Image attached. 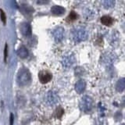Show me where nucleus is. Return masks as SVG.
<instances>
[{
  "label": "nucleus",
  "mask_w": 125,
  "mask_h": 125,
  "mask_svg": "<svg viewBox=\"0 0 125 125\" xmlns=\"http://www.w3.org/2000/svg\"><path fill=\"white\" fill-rule=\"evenodd\" d=\"M17 84L21 86H27L31 82V74L26 68H22L18 71L17 76Z\"/></svg>",
  "instance_id": "1"
},
{
  "label": "nucleus",
  "mask_w": 125,
  "mask_h": 125,
  "mask_svg": "<svg viewBox=\"0 0 125 125\" xmlns=\"http://www.w3.org/2000/svg\"><path fill=\"white\" fill-rule=\"evenodd\" d=\"M88 34L85 28L81 27H77L72 31V38L74 42L80 43L85 41L88 38Z\"/></svg>",
  "instance_id": "2"
},
{
  "label": "nucleus",
  "mask_w": 125,
  "mask_h": 125,
  "mask_svg": "<svg viewBox=\"0 0 125 125\" xmlns=\"http://www.w3.org/2000/svg\"><path fill=\"white\" fill-rule=\"evenodd\" d=\"M79 106L81 110L83 112H89L93 107V99L88 95H84L81 99L79 103Z\"/></svg>",
  "instance_id": "3"
},
{
  "label": "nucleus",
  "mask_w": 125,
  "mask_h": 125,
  "mask_svg": "<svg viewBox=\"0 0 125 125\" xmlns=\"http://www.w3.org/2000/svg\"><path fill=\"white\" fill-rule=\"evenodd\" d=\"M76 62V58L74 56V54L72 52H66L62 57L61 63L64 68H70Z\"/></svg>",
  "instance_id": "4"
},
{
  "label": "nucleus",
  "mask_w": 125,
  "mask_h": 125,
  "mask_svg": "<svg viewBox=\"0 0 125 125\" xmlns=\"http://www.w3.org/2000/svg\"><path fill=\"white\" fill-rule=\"evenodd\" d=\"M45 101L47 104L52 106V105H56L59 103L60 97H59L57 92L55 91H49L45 95Z\"/></svg>",
  "instance_id": "5"
},
{
  "label": "nucleus",
  "mask_w": 125,
  "mask_h": 125,
  "mask_svg": "<svg viewBox=\"0 0 125 125\" xmlns=\"http://www.w3.org/2000/svg\"><path fill=\"white\" fill-rule=\"evenodd\" d=\"M115 61V55L112 52H105L103 55L102 57V62L106 66H110Z\"/></svg>",
  "instance_id": "6"
},
{
  "label": "nucleus",
  "mask_w": 125,
  "mask_h": 125,
  "mask_svg": "<svg viewBox=\"0 0 125 125\" xmlns=\"http://www.w3.org/2000/svg\"><path fill=\"white\" fill-rule=\"evenodd\" d=\"M52 34L56 42H60L64 38V35H65L64 29L62 27H57L56 29L53 30Z\"/></svg>",
  "instance_id": "7"
},
{
  "label": "nucleus",
  "mask_w": 125,
  "mask_h": 125,
  "mask_svg": "<svg viewBox=\"0 0 125 125\" xmlns=\"http://www.w3.org/2000/svg\"><path fill=\"white\" fill-rule=\"evenodd\" d=\"M52 73L47 70H42L38 73V78L41 83L42 84H47L52 80Z\"/></svg>",
  "instance_id": "8"
},
{
  "label": "nucleus",
  "mask_w": 125,
  "mask_h": 125,
  "mask_svg": "<svg viewBox=\"0 0 125 125\" xmlns=\"http://www.w3.org/2000/svg\"><path fill=\"white\" fill-rule=\"evenodd\" d=\"M20 30H21V34L25 37H28L32 33V28L29 23H22L20 26Z\"/></svg>",
  "instance_id": "9"
},
{
  "label": "nucleus",
  "mask_w": 125,
  "mask_h": 125,
  "mask_svg": "<svg viewBox=\"0 0 125 125\" xmlns=\"http://www.w3.org/2000/svg\"><path fill=\"white\" fill-rule=\"evenodd\" d=\"M86 88V82L84 80H79L76 82L75 85H74V89L78 94H81L84 92Z\"/></svg>",
  "instance_id": "10"
},
{
  "label": "nucleus",
  "mask_w": 125,
  "mask_h": 125,
  "mask_svg": "<svg viewBox=\"0 0 125 125\" xmlns=\"http://www.w3.org/2000/svg\"><path fill=\"white\" fill-rule=\"evenodd\" d=\"M66 10L62 6H53L51 8V12L52 13L56 16H60L62 14H63L65 13Z\"/></svg>",
  "instance_id": "11"
},
{
  "label": "nucleus",
  "mask_w": 125,
  "mask_h": 125,
  "mask_svg": "<svg viewBox=\"0 0 125 125\" xmlns=\"http://www.w3.org/2000/svg\"><path fill=\"white\" fill-rule=\"evenodd\" d=\"M125 88V79L124 78H120L117 81L116 84V90L118 92H123Z\"/></svg>",
  "instance_id": "12"
},
{
  "label": "nucleus",
  "mask_w": 125,
  "mask_h": 125,
  "mask_svg": "<svg viewBox=\"0 0 125 125\" xmlns=\"http://www.w3.org/2000/svg\"><path fill=\"white\" fill-rule=\"evenodd\" d=\"M101 23L105 26H111L112 23H113V20L109 16H103L101 17Z\"/></svg>",
  "instance_id": "13"
},
{
  "label": "nucleus",
  "mask_w": 125,
  "mask_h": 125,
  "mask_svg": "<svg viewBox=\"0 0 125 125\" xmlns=\"http://www.w3.org/2000/svg\"><path fill=\"white\" fill-rule=\"evenodd\" d=\"M17 55L21 58L24 59L28 56V50L26 49V47L21 46V47H20L19 49L17 50Z\"/></svg>",
  "instance_id": "14"
},
{
  "label": "nucleus",
  "mask_w": 125,
  "mask_h": 125,
  "mask_svg": "<svg viewBox=\"0 0 125 125\" xmlns=\"http://www.w3.org/2000/svg\"><path fill=\"white\" fill-rule=\"evenodd\" d=\"M33 8H31L28 5H22L21 6V11L23 13H24L26 15H29L33 13Z\"/></svg>",
  "instance_id": "15"
},
{
  "label": "nucleus",
  "mask_w": 125,
  "mask_h": 125,
  "mask_svg": "<svg viewBox=\"0 0 125 125\" xmlns=\"http://www.w3.org/2000/svg\"><path fill=\"white\" fill-rule=\"evenodd\" d=\"M115 5V1L113 0H105V1L103 2V6L105 9H109V8L113 7Z\"/></svg>",
  "instance_id": "16"
},
{
  "label": "nucleus",
  "mask_w": 125,
  "mask_h": 125,
  "mask_svg": "<svg viewBox=\"0 0 125 125\" xmlns=\"http://www.w3.org/2000/svg\"><path fill=\"white\" fill-rule=\"evenodd\" d=\"M63 112H64V110H63V109H62V107H58L56 110H55L53 116L56 117V118L60 119L62 117V114H63Z\"/></svg>",
  "instance_id": "17"
},
{
  "label": "nucleus",
  "mask_w": 125,
  "mask_h": 125,
  "mask_svg": "<svg viewBox=\"0 0 125 125\" xmlns=\"http://www.w3.org/2000/svg\"><path fill=\"white\" fill-rule=\"evenodd\" d=\"M77 19V14L74 11H71L70 13L69 14V16L67 17V18H66V21L72 22V21H76Z\"/></svg>",
  "instance_id": "18"
},
{
  "label": "nucleus",
  "mask_w": 125,
  "mask_h": 125,
  "mask_svg": "<svg viewBox=\"0 0 125 125\" xmlns=\"http://www.w3.org/2000/svg\"><path fill=\"white\" fill-rule=\"evenodd\" d=\"M0 18H1V21H2V23L4 24H6V16L5 14V13L3 12V10H0Z\"/></svg>",
  "instance_id": "19"
},
{
  "label": "nucleus",
  "mask_w": 125,
  "mask_h": 125,
  "mask_svg": "<svg viewBox=\"0 0 125 125\" xmlns=\"http://www.w3.org/2000/svg\"><path fill=\"white\" fill-rule=\"evenodd\" d=\"M7 56H8V45H7V44H6L5 49H4V61L5 62H6Z\"/></svg>",
  "instance_id": "20"
},
{
  "label": "nucleus",
  "mask_w": 125,
  "mask_h": 125,
  "mask_svg": "<svg viewBox=\"0 0 125 125\" xmlns=\"http://www.w3.org/2000/svg\"><path fill=\"white\" fill-rule=\"evenodd\" d=\"M13 121H14V116H13V113H10V125L13 124Z\"/></svg>",
  "instance_id": "21"
},
{
  "label": "nucleus",
  "mask_w": 125,
  "mask_h": 125,
  "mask_svg": "<svg viewBox=\"0 0 125 125\" xmlns=\"http://www.w3.org/2000/svg\"><path fill=\"white\" fill-rule=\"evenodd\" d=\"M37 3L38 4H47V3H49V1H38Z\"/></svg>",
  "instance_id": "22"
}]
</instances>
